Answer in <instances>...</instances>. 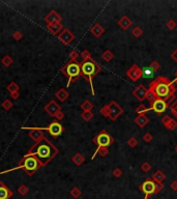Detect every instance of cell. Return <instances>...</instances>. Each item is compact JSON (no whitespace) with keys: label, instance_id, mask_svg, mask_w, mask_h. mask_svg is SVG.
Instances as JSON below:
<instances>
[{"label":"cell","instance_id":"obj_53","mask_svg":"<svg viewBox=\"0 0 177 199\" xmlns=\"http://www.w3.org/2000/svg\"><path fill=\"white\" fill-rule=\"evenodd\" d=\"M13 96H14V98H17V96H18V92H16V93H13Z\"/></svg>","mask_w":177,"mask_h":199},{"label":"cell","instance_id":"obj_47","mask_svg":"<svg viewBox=\"0 0 177 199\" xmlns=\"http://www.w3.org/2000/svg\"><path fill=\"white\" fill-rule=\"evenodd\" d=\"M152 74H153V72L151 71V70H150L149 68H146V70H144V71H143V76L150 77V76H151V75H152Z\"/></svg>","mask_w":177,"mask_h":199},{"label":"cell","instance_id":"obj_13","mask_svg":"<svg viewBox=\"0 0 177 199\" xmlns=\"http://www.w3.org/2000/svg\"><path fill=\"white\" fill-rule=\"evenodd\" d=\"M58 38L62 42L64 45H69L75 40L74 33H71L68 29H63L62 32L58 36Z\"/></svg>","mask_w":177,"mask_h":199},{"label":"cell","instance_id":"obj_52","mask_svg":"<svg viewBox=\"0 0 177 199\" xmlns=\"http://www.w3.org/2000/svg\"><path fill=\"white\" fill-rule=\"evenodd\" d=\"M14 38H21V34H20V32H16V33H15Z\"/></svg>","mask_w":177,"mask_h":199},{"label":"cell","instance_id":"obj_36","mask_svg":"<svg viewBox=\"0 0 177 199\" xmlns=\"http://www.w3.org/2000/svg\"><path fill=\"white\" fill-rule=\"evenodd\" d=\"M166 26H167V28H168V29L173 30V29H175V28L177 27V23L175 22V21H174L173 19H171V20H169V21L167 22Z\"/></svg>","mask_w":177,"mask_h":199},{"label":"cell","instance_id":"obj_44","mask_svg":"<svg viewBox=\"0 0 177 199\" xmlns=\"http://www.w3.org/2000/svg\"><path fill=\"white\" fill-rule=\"evenodd\" d=\"M146 100H148V101H149V103H150V102H152L153 100H155L154 94H153L151 91H149V90L147 91V94H146Z\"/></svg>","mask_w":177,"mask_h":199},{"label":"cell","instance_id":"obj_50","mask_svg":"<svg viewBox=\"0 0 177 199\" xmlns=\"http://www.w3.org/2000/svg\"><path fill=\"white\" fill-rule=\"evenodd\" d=\"M170 188L173 190V191H177V180H173L170 185Z\"/></svg>","mask_w":177,"mask_h":199},{"label":"cell","instance_id":"obj_49","mask_svg":"<svg viewBox=\"0 0 177 199\" xmlns=\"http://www.w3.org/2000/svg\"><path fill=\"white\" fill-rule=\"evenodd\" d=\"M171 58H172V59H173V60H174L175 62L177 63V48L174 50V51L172 52V54H171Z\"/></svg>","mask_w":177,"mask_h":199},{"label":"cell","instance_id":"obj_42","mask_svg":"<svg viewBox=\"0 0 177 199\" xmlns=\"http://www.w3.org/2000/svg\"><path fill=\"white\" fill-rule=\"evenodd\" d=\"M164 189V184L163 183H155V193L154 194H158L160 192Z\"/></svg>","mask_w":177,"mask_h":199},{"label":"cell","instance_id":"obj_27","mask_svg":"<svg viewBox=\"0 0 177 199\" xmlns=\"http://www.w3.org/2000/svg\"><path fill=\"white\" fill-rule=\"evenodd\" d=\"M96 155H100L101 157L105 158V157H107V155H109V149H108V147H102L101 149H98V151H96V153H93L92 158H91V159H94V158H96Z\"/></svg>","mask_w":177,"mask_h":199},{"label":"cell","instance_id":"obj_38","mask_svg":"<svg viewBox=\"0 0 177 199\" xmlns=\"http://www.w3.org/2000/svg\"><path fill=\"white\" fill-rule=\"evenodd\" d=\"M7 89H8V91H9V92L14 93V92H16V91H18L19 87H18V85H17L16 83H14V82H11V85H9V86L7 87Z\"/></svg>","mask_w":177,"mask_h":199},{"label":"cell","instance_id":"obj_46","mask_svg":"<svg viewBox=\"0 0 177 199\" xmlns=\"http://www.w3.org/2000/svg\"><path fill=\"white\" fill-rule=\"evenodd\" d=\"M79 54L77 51H73L71 53V61H77V58H78Z\"/></svg>","mask_w":177,"mask_h":199},{"label":"cell","instance_id":"obj_56","mask_svg":"<svg viewBox=\"0 0 177 199\" xmlns=\"http://www.w3.org/2000/svg\"><path fill=\"white\" fill-rule=\"evenodd\" d=\"M143 199H150V198H149V197H146V196H145V197H144V198H143Z\"/></svg>","mask_w":177,"mask_h":199},{"label":"cell","instance_id":"obj_7","mask_svg":"<svg viewBox=\"0 0 177 199\" xmlns=\"http://www.w3.org/2000/svg\"><path fill=\"white\" fill-rule=\"evenodd\" d=\"M139 190L142 193H144L146 197H149L150 195L155 193V182L152 178H146L139 186Z\"/></svg>","mask_w":177,"mask_h":199},{"label":"cell","instance_id":"obj_21","mask_svg":"<svg viewBox=\"0 0 177 199\" xmlns=\"http://www.w3.org/2000/svg\"><path fill=\"white\" fill-rule=\"evenodd\" d=\"M152 180H154L155 183H163L164 180H166V175L162 170H156L154 172V174L152 175Z\"/></svg>","mask_w":177,"mask_h":199},{"label":"cell","instance_id":"obj_10","mask_svg":"<svg viewBox=\"0 0 177 199\" xmlns=\"http://www.w3.org/2000/svg\"><path fill=\"white\" fill-rule=\"evenodd\" d=\"M126 76L134 82L139 81L142 77H143V70L140 68L139 66L133 64V66L126 71Z\"/></svg>","mask_w":177,"mask_h":199},{"label":"cell","instance_id":"obj_40","mask_svg":"<svg viewBox=\"0 0 177 199\" xmlns=\"http://www.w3.org/2000/svg\"><path fill=\"white\" fill-rule=\"evenodd\" d=\"M81 57L83 60L90 59V58H91V54H90V52L88 51V50H84V51L81 53Z\"/></svg>","mask_w":177,"mask_h":199},{"label":"cell","instance_id":"obj_31","mask_svg":"<svg viewBox=\"0 0 177 199\" xmlns=\"http://www.w3.org/2000/svg\"><path fill=\"white\" fill-rule=\"evenodd\" d=\"M132 34H133V36L138 38L143 34V30H142L139 26H136V27H134L133 30H132Z\"/></svg>","mask_w":177,"mask_h":199},{"label":"cell","instance_id":"obj_32","mask_svg":"<svg viewBox=\"0 0 177 199\" xmlns=\"http://www.w3.org/2000/svg\"><path fill=\"white\" fill-rule=\"evenodd\" d=\"M170 109H171L172 115L175 118H177V98H175V101L170 105Z\"/></svg>","mask_w":177,"mask_h":199},{"label":"cell","instance_id":"obj_5","mask_svg":"<svg viewBox=\"0 0 177 199\" xmlns=\"http://www.w3.org/2000/svg\"><path fill=\"white\" fill-rule=\"evenodd\" d=\"M93 143H96L98 145L96 151L98 149H101L102 147H109L110 145L114 143V138L110 135L106 130H102L100 133L93 138Z\"/></svg>","mask_w":177,"mask_h":199},{"label":"cell","instance_id":"obj_25","mask_svg":"<svg viewBox=\"0 0 177 199\" xmlns=\"http://www.w3.org/2000/svg\"><path fill=\"white\" fill-rule=\"evenodd\" d=\"M93 108H94L93 104L90 101H88V100H86V101H84L81 104V109L83 111H92Z\"/></svg>","mask_w":177,"mask_h":199},{"label":"cell","instance_id":"obj_2","mask_svg":"<svg viewBox=\"0 0 177 199\" xmlns=\"http://www.w3.org/2000/svg\"><path fill=\"white\" fill-rule=\"evenodd\" d=\"M58 153V149L52 144L46 137L36 142V144L31 147L27 155H34L37 159L39 166H45Z\"/></svg>","mask_w":177,"mask_h":199},{"label":"cell","instance_id":"obj_19","mask_svg":"<svg viewBox=\"0 0 177 199\" xmlns=\"http://www.w3.org/2000/svg\"><path fill=\"white\" fill-rule=\"evenodd\" d=\"M46 21L49 24H54V23H60L61 21V17L56 13V11H51L48 16L46 17Z\"/></svg>","mask_w":177,"mask_h":199},{"label":"cell","instance_id":"obj_34","mask_svg":"<svg viewBox=\"0 0 177 199\" xmlns=\"http://www.w3.org/2000/svg\"><path fill=\"white\" fill-rule=\"evenodd\" d=\"M149 68L151 70V71L153 72V73H155V72H158L160 68H161V64L158 62V61H152V62L149 64Z\"/></svg>","mask_w":177,"mask_h":199},{"label":"cell","instance_id":"obj_9","mask_svg":"<svg viewBox=\"0 0 177 199\" xmlns=\"http://www.w3.org/2000/svg\"><path fill=\"white\" fill-rule=\"evenodd\" d=\"M108 105H109V108H110L109 118L112 121H115L124 112V110H123V108L120 106L119 104H117L115 101H111V103L108 104Z\"/></svg>","mask_w":177,"mask_h":199},{"label":"cell","instance_id":"obj_6","mask_svg":"<svg viewBox=\"0 0 177 199\" xmlns=\"http://www.w3.org/2000/svg\"><path fill=\"white\" fill-rule=\"evenodd\" d=\"M20 166L24 167V169L29 175H32L33 172L39 167V163L34 155H26L23 159V161L20 163Z\"/></svg>","mask_w":177,"mask_h":199},{"label":"cell","instance_id":"obj_15","mask_svg":"<svg viewBox=\"0 0 177 199\" xmlns=\"http://www.w3.org/2000/svg\"><path fill=\"white\" fill-rule=\"evenodd\" d=\"M45 110H46V111L48 112L50 115H52V116H55L58 112H60V106L58 105L57 103H56V102L52 101V102H50L48 105H47L46 108H45Z\"/></svg>","mask_w":177,"mask_h":199},{"label":"cell","instance_id":"obj_11","mask_svg":"<svg viewBox=\"0 0 177 199\" xmlns=\"http://www.w3.org/2000/svg\"><path fill=\"white\" fill-rule=\"evenodd\" d=\"M47 130L50 132V134L53 137H58L63 132V127L58 121H53V123H50L49 127L47 128Z\"/></svg>","mask_w":177,"mask_h":199},{"label":"cell","instance_id":"obj_26","mask_svg":"<svg viewBox=\"0 0 177 199\" xmlns=\"http://www.w3.org/2000/svg\"><path fill=\"white\" fill-rule=\"evenodd\" d=\"M102 58H103L106 62H110V61L114 58V54H113L110 50H105V52L102 54Z\"/></svg>","mask_w":177,"mask_h":199},{"label":"cell","instance_id":"obj_48","mask_svg":"<svg viewBox=\"0 0 177 199\" xmlns=\"http://www.w3.org/2000/svg\"><path fill=\"white\" fill-rule=\"evenodd\" d=\"M2 106L4 107V109L8 110V109H9V108H11V102H9V101H7V100H6V101L2 104Z\"/></svg>","mask_w":177,"mask_h":199},{"label":"cell","instance_id":"obj_4","mask_svg":"<svg viewBox=\"0 0 177 199\" xmlns=\"http://www.w3.org/2000/svg\"><path fill=\"white\" fill-rule=\"evenodd\" d=\"M61 71L68 78L67 86H69L71 82L81 76V64L78 61H69Z\"/></svg>","mask_w":177,"mask_h":199},{"label":"cell","instance_id":"obj_24","mask_svg":"<svg viewBox=\"0 0 177 199\" xmlns=\"http://www.w3.org/2000/svg\"><path fill=\"white\" fill-rule=\"evenodd\" d=\"M55 96H56V98H57L60 102H64L66 98H68V92L66 91L65 89L61 88V89H60L59 91H58V92L55 94Z\"/></svg>","mask_w":177,"mask_h":199},{"label":"cell","instance_id":"obj_55","mask_svg":"<svg viewBox=\"0 0 177 199\" xmlns=\"http://www.w3.org/2000/svg\"><path fill=\"white\" fill-rule=\"evenodd\" d=\"M174 149H175V151H176V153H177V144H176V145H175V147H174Z\"/></svg>","mask_w":177,"mask_h":199},{"label":"cell","instance_id":"obj_51","mask_svg":"<svg viewBox=\"0 0 177 199\" xmlns=\"http://www.w3.org/2000/svg\"><path fill=\"white\" fill-rule=\"evenodd\" d=\"M55 117L57 118V119H58V120H61V119H62V118H63V117H64V114H63L62 112L60 111V112H58L57 114L55 115Z\"/></svg>","mask_w":177,"mask_h":199},{"label":"cell","instance_id":"obj_33","mask_svg":"<svg viewBox=\"0 0 177 199\" xmlns=\"http://www.w3.org/2000/svg\"><path fill=\"white\" fill-rule=\"evenodd\" d=\"M100 112H101V114L103 115V116H105V117H108L109 118L110 116V108H109V105H105V106L102 108L101 110H100Z\"/></svg>","mask_w":177,"mask_h":199},{"label":"cell","instance_id":"obj_16","mask_svg":"<svg viewBox=\"0 0 177 199\" xmlns=\"http://www.w3.org/2000/svg\"><path fill=\"white\" fill-rule=\"evenodd\" d=\"M134 121H135V123H136L139 128L143 129L144 127H146V125H148L149 118H148V116L146 114H140V115H138V116H136V118L134 119Z\"/></svg>","mask_w":177,"mask_h":199},{"label":"cell","instance_id":"obj_41","mask_svg":"<svg viewBox=\"0 0 177 199\" xmlns=\"http://www.w3.org/2000/svg\"><path fill=\"white\" fill-rule=\"evenodd\" d=\"M113 175H114L115 177H120L122 175V170L120 169L119 167H116V168L113 170Z\"/></svg>","mask_w":177,"mask_h":199},{"label":"cell","instance_id":"obj_18","mask_svg":"<svg viewBox=\"0 0 177 199\" xmlns=\"http://www.w3.org/2000/svg\"><path fill=\"white\" fill-rule=\"evenodd\" d=\"M90 32L92 33V36H94V38H100V36H103L104 32H105V28H104L100 23H96V24H94L92 27H91Z\"/></svg>","mask_w":177,"mask_h":199},{"label":"cell","instance_id":"obj_20","mask_svg":"<svg viewBox=\"0 0 177 199\" xmlns=\"http://www.w3.org/2000/svg\"><path fill=\"white\" fill-rule=\"evenodd\" d=\"M29 136L32 138L34 141L38 142L39 140H41L43 138H44V134H43V132L41 131V130H37V129H33V130H31L29 133Z\"/></svg>","mask_w":177,"mask_h":199},{"label":"cell","instance_id":"obj_35","mask_svg":"<svg viewBox=\"0 0 177 199\" xmlns=\"http://www.w3.org/2000/svg\"><path fill=\"white\" fill-rule=\"evenodd\" d=\"M128 145L132 148L136 147L137 145H138V139L135 138V137H131V138L128 140Z\"/></svg>","mask_w":177,"mask_h":199},{"label":"cell","instance_id":"obj_43","mask_svg":"<svg viewBox=\"0 0 177 199\" xmlns=\"http://www.w3.org/2000/svg\"><path fill=\"white\" fill-rule=\"evenodd\" d=\"M71 194L75 197V198H77V197H79L80 195H81V191H80L78 188H74L73 190H71Z\"/></svg>","mask_w":177,"mask_h":199},{"label":"cell","instance_id":"obj_8","mask_svg":"<svg viewBox=\"0 0 177 199\" xmlns=\"http://www.w3.org/2000/svg\"><path fill=\"white\" fill-rule=\"evenodd\" d=\"M170 104H168L167 102H165L164 100L161 98H155L152 102H150V108L149 110H152L155 113L158 114H162L169 108Z\"/></svg>","mask_w":177,"mask_h":199},{"label":"cell","instance_id":"obj_45","mask_svg":"<svg viewBox=\"0 0 177 199\" xmlns=\"http://www.w3.org/2000/svg\"><path fill=\"white\" fill-rule=\"evenodd\" d=\"M2 62H3V64H4V66H9V64H11V57H9V56H5V57L3 58Z\"/></svg>","mask_w":177,"mask_h":199},{"label":"cell","instance_id":"obj_17","mask_svg":"<svg viewBox=\"0 0 177 199\" xmlns=\"http://www.w3.org/2000/svg\"><path fill=\"white\" fill-rule=\"evenodd\" d=\"M117 24L119 25V27L123 30H128V28L133 25V21H132L128 16H122L119 20L117 21Z\"/></svg>","mask_w":177,"mask_h":199},{"label":"cell","instance_id":"obj_14","mask_svg":"<svg viewBox=\"0 0 177 199\" xmlns=\"http://www.w3.org/2000/svg\"><path fill=\"white\" fill-rule=\"evenodd\" d=\"M162 123L165 125V128L170 130V131H174L175 129L177 128V121L172 118L169 115H165L163 118H162Z\"/></svg>","mask_w":177,"mask_h":199},{"label":"cell","instance_id":"obj_28","mask_svg":"<svg viewBox=\"0 0 177 199\" xmlns=\"http://www.w3.org/2000/svg\"><path fill=\"white\" fill-rule=\"evenodd\" d=\"M85 161V159H84V157L81 155V153H76V155L73 157V162H74L75 164H76L77 166H80L83 162Z\"/></svg>","mask_w":177,"mask_h":199},{"label":"cell","instance_id":"obj_12","mask_svg":"<svg viewBox=\"0 0 177 199\" xmlns=\"http://www.w3.org/2000/svg\"><path fill=\"white\" fill-rule=\"evenodd\" d=\"M148 89L145 87L143 84H140L136 89H134L133 91V96L140 102H143L146 98V94H147Z\"/></svg>","mask_w":177,"mask_h":199},{"label":"cell","instance_id":"obj_54","mask_svg":"<svg viewBox=\"0 0 177 199\" xmlns=\"http://www.w3.org/2000/svg\"><path fill=\"white\" fill-rule=\"evenodd\" d=\"M175 75H176V78H175V80H174L173 82H174V83H176V82H177V72L175 73Z\"/></svg>","mask_w":177,"mask_h":199},{"label":"cell","instance_id":"obj_23","mask_svg":"<svg viewBox=\"0 0 177 199\" xmlns=\"http://www.w3.org/2000/svg\"><path fill=\"white\" fill-rule=\"evenodd\" d=\"M11 195V191L7 188H5L3 185H0V199H8Z\"/></svg>","mask_w":177,"mask_h":199},{"label":"cell","instance_id":"obj_1","mask_svg":"<svg viewBox=\"0 0 177 199\" xmlns=\"http://www.w3.org/2000/svg\"><path fill=\"white\" fill-rule=\"evenodd\" d=\"M148 90L154 94L155 98L164 100L170 105L175 101L176 87L174 86V82L169 80L166 77H156L149 84Z\"/></svg>","mask_w":177,"mask_h":199},{"label":"cell","instance_id":"obj_30","mask_svg":"<svg viewBox=\"0 0 177 199\" xmlns=\"http://www.w3.org/2000/svg\"><path fill=\"white\" fill-rule=\"evenodd\" d=\"M93 116H94V114H93L92 111H83L81 114V117L84 120H86V121H89Z\"/></svg>","mask_w":177,"mask_h":199},{"label":"cell","instance_id":"obj_22","mask_svg":"<svg viewBox=\"0 0 177 199\" xmlns=\"http://www.w3.org/2000/svg\"><path fill=\"white\" fill-rule=\"evenodd\" d=\"M48 29H49V31H51V33H53V34H57L60 30L62 29V25L60 24V23L49 24L48 25Z\"/></svg>","mask_w":177,"mask_h":199},{"label":"cell","instance_id":"obj_29","mask_svg":"<svg viewBox=\"0 0 177 199\" xmlns=\"http://www.w3.org/2000/svg\"><path fill=\"white\" fill-rule=\"evenodd\" d=\"M149 111V108H146L144 104H140L139 106L136 108V112L138 113V115L140 114H146V112Z\"/></svg>","mask_w":177,"mask_h":199},{"label":"cell","instance_id":"obj_37","mask_svg":"<svg viewBox=\"0 0 177 199\" xmlns=\"http://www.w3.org/2000/svg\"><path fill=\"white\" fill-rule=\"evenodd\" d=\"M141 169H142V171H144L145 173H147V172H149L150 170H151V165H150L148 162H144V163L141 165Z\"/></svg>","mask_w":177,"mask_h":199},{"label":"cell","instance_id":"obj_3","mask_svg":"<svg viewBox=\"0 0 177 199\" xmlns=\"http://www.w3.org/2000/svg\"><path fill=\"white\" fill-rule=\"evenodd\" d=\"M80 64H81V76H83L89 82L91 91H92V96H94L96 92H94V88H93L92 79L102 71V66L91 58L87 60H83Z\"/></svg>","mask_w":177,"mask_h":199},{"label":"cell","instance_id":"obj_39","mask_svg":"<svg viewBox=\"0 0 177 199\" xmlns=\"http://www.w3.org/2000/svg\"><path fill=\"white\" fill-rule=\"evenodd\" d=\"M153 139V136H152V134L151 133H145L144 135H143V140H144L145 142H147V143H149V142H151Z\"/></svg>","mask_w":177,"mask_h":199}]
</instances>
